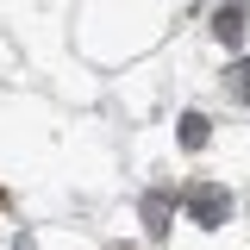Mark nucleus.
Listing matches in <instances>:
<instances>
[{"label": "nucleus", "instance_id": "1", "mask_svg": "<svg viewBox=\"0 0 250 250\" xmlns=\"http://www.w3.org/2000/svg\"><path fill=\"white\" fill-rule=\"evenodd\" d=\"M188 219L200 225V231H219L225 219H231V194L219 182H200V188H188Z\"/></svg>", "mask_w": 250, "mask_h": 250}, {"label": "nucleus", "instance_id": "2", "mask_svg": "<svg viewBox=\"0 0 250 250\" xmlns=\"http://www.w3.org/2000/svg\"><path fill=\"white\" fill-rule=\"evenodd\" d=\"M244 19H250V0H219L213 38H219V44H238V38H244Z\"/></svg>", "mask_w": 250, "mask_h": 250}, {"label": "nucleus", "instance_id": "3", "mask_svg": "<svg viewBox=\"0 0 250 250\" xmlns=\"http://www.w3.org/2000/svg\"><path fill=\"white\" fill-rule=\"evenodd\" d=\"M144 225H150V238H169V194L163 188L144 194Z\"/></svg>", "mask_w": 250, "mask_h": 250}, {"label": "nucleus", "instance_id": "6", "mask_svg": "<svg viewBox=\"0 0 250 250\" xmlns=\"http://www.w3.org/2000/svg\"><path fill=\"white\" fill-rule=\"evenodd\" d=\"M13 250H31V238H13Z\"/></svg>", "mask_w": 250, "mask_h": 250}, {"label": "nucleus", "instance_id": "5", "mask_svg": "<svg viewBox=\"0 0 250 250\" xmlns=\"http://www.w3.org/2000/svg\"><path fill=\"white\" fill-rule=\"evenodd\" d=\"M225 75H231V100H244V106H250V62H231Z\"/></svg>", "mask_w": 250, "mask_h": 250}, {"label": "nucleus", "instance_id": "4", "mask_svg": "<svg viewBox=\"0 0 250 250\" xmlns=\"http://www.w3.org/2000/svg\"><path fill=\"white\" fill-rule=\"evenodd\" d=\"M182 144H188V150H207V119H200V113L182 119Z\"/></svg>", "mask_w": 250, "mask_h": 250}]
</instances>
